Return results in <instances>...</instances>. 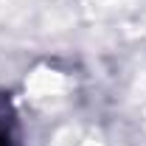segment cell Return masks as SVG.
I'll list each match as a JSON object with an SVG mask.
<instances>
[{
	"label": "cell",
	"instance_id": "1",
	"mask_svg": "<svg viewBox=\"0 0 146 146\" xmlns=\"http://www.w3.org/2000/svg\"><path fill=\"white\" fill-rule=\"evenodd\" d=\"M0 146H20L17 118L11 112L9 98H3V96H0Z\"/></svg>",
	"mask_w": 146,
	"mask_h": 146
}]
</instances>
